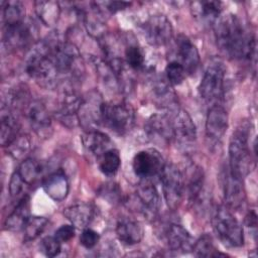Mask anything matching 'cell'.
Returning <instances> with one entry per match:
<instances>
[{"mask_svg":"<svg viewBox=\"0 0 258 258\" xmlns=\"http://www.w3.org/2000/svg\"><path fill=\"white\" fill-rule=\"evenodd\" d=\"M213 27L217 45L227 56L234 59L255 60V36L245 29L236 15L228 13L220 16Z\"/></svg>","mask_w":258,"mask_h":258,"instance_id":"obj_1","label":"cell"},{"mask_svg":"<svg viewBox=\"0 0 258 258\" xmlns=\"http://www.w3.org/2000/svg\"><path fill=\"white\" fill-rule=\"evenodd\" d=\"M24 69L31 79L46 89L57 87L61 81L48 38L39 40L29 49L25 57Z\"/></svg>","mask_w":258,"mask_h":258,"instance_id":"obj_2","label":"cell"},{"mask_svg":"<svg viewBox=\"0 0 258 258\" xmlns=\"http://www.w3.org/2000/svg\"><path fill=\"white\" fill-rule=\"evenodd\" d=\"M250 126L248 123L241 124L233 133L229 143V166L230 172L244 179L254 167L255 158L249 146Z\"/></svg>","mask_w":258,"mask_h":258,"instance_id":"obj_3","label":"cell"},{"mask_svg":"<svg viewBox=\"0 0 258 258\" xmlns=\"http://www.w3.org/2000/svg\"><path fill=\"white\" fill-rule=\"evenodd\" d=\"M51 52L60 77L79 80L85 73V66L79 48L72 42L59 37L48 38Z\"/></svg>","mask_w":258,"mask_h":258,"instance_id":"obj_4","label":"cell"},{"mask_svg":"<svg viewBox=\"0 0 258 258\" xmlns=\"http://www.w3.org/2000/svg\"><path fill=\"white\" fill-rule=\"evenodd\" d=\"M212 225L220 241L229 248H238L244 244L243 228L226 206H219L212 218Z\"/></svg>","mask_w":258,"mask_h":258,"instance_id":"obj_5","label":"cell"},{"mask_svg":"<svg viewBox=\"0 0 258 258\" xmlns=\"http://www.w3.org/2000/svg\"><path fill=\"white\" fill-rule=\"evenodd\" d=\"M226 67L221 59L215 58L207 66L199 85V94L207 102L218 104L225 91Z\"/></svg>","mask_w":258,"mask_h":258,"instance_id":"obj_6","label":"cell"},{"mask_svg":"<svg viewBox=\"0 0 258 258\" xmlns=\"http://www.w3.org/2000/svg\"><path fill=\"white\" fill-rule=\"evenodd\" d=\"M101 121L111 131L123 135L132 129L135 112L133 107L126 102H104L101 110Z\"/></svg>","mask_w":258,"mask_h":258,"instance_id":"obj_7","label":"cell"},{"mask_svg":"<svg viewBox=\"0 0 258 258\" xmlns=\"http://www.w3.org/2000/svg\"><path fill=\"white\" fill-rule=\"evenodd\" d=\"M159 176L164 200L168 208L170 210H176L184 194L182 172L176 165L165 163Z\"/></svg>","mask_w":258,"mask_h":258,"instance_id":"obj_8","label":"cell"},{"mask_svg":"<svg viewBox=\"0 0 258 258\" xmlns=\"http://www.w3.org/2000/svg\"><path fill=\"white\" fill-rule=\"evenodd\" d=\"M142 31L146 41L152 46L167 44L173 35V28L169 19L161 14L152 15L142 24Z\"/></svg>","mask_w":258,"mask_h":258,"instance_id":"obj_9","label":"cell"},{"mask_svg":"<svg viewBox=\"0 0 258 258\" xmlns=\"http://www.w3.org/2000/svg\"><path fill=\"white\" fill-rule=\"evenodd\" d=\"M162 155L154 148L144 149L137 152L132 161L133 171L141 179H150L160 174L164 167Z\"/></svg>","mask_w":258,"mask_h":258,"instance_id":"obj_10","label":"cell"},{"mask_svg":"<svg viewBox=\"0 0 258 258\" xmlns=\"http://www.w3.org/2000/svg\"><path fill=\"white\" fill-rule=\"evenodd\" d=\"M83 102V96L72 88L61 91L58 106L55 111L57 119L67 127L74 128L79 125L78 113Z\"/></svg>","mask_w":258,"mask_h":258,"instance_id":"obj_11","label":"cell"},{"mask_svg":"<svg viewBox=\"0 0 258 258\" xmlns=\"http://www.w3.org/2000/svg\"><path fill=\"white\" fill-rule=\"evenodd\" d=\"M104 101L97 91L90 92L86 97H83V102L78 113L79 125L85 131L96 130V127L102 123L101 110Z\"/></svg>","mask_w":258,"mask_h":258,"instance_id":"obj_12","label":"cell"},{"mask_svg":"<svg viewBox=\"0 0 258 258\" xmlns=\"http://www.w3.org/2000/svg\"><path fill=\"white\" fill-rule=\"evenodd\" d=\"M223 189L225 206L230 211L243 207L246 200L244 179L232 174L228 168L223 173Z\"/></svg>","mask_w":258,"mask_h":258,"instance_id":"obj_13","label":"cell"},{"mask_svg":"<svg viewBox=\"0 0 258 258\" xmlns=\"http://www.w3.org/2000/svg\"><path fill=\"white\" fill-rule=\"evenodd\" d=\"M24 111L32 130L40 137H48L51 131V118L45 105L41 101L32 100Z\"/></svg>","mask_w":258,"mask_h":258,"instance_id":"obj_14","label":"cell"},{"mask_svg":"<svg viewBox=\"0 0 258 258\" xmlns=\"http://www.w3.org/2000/svg\"><path fill=\"white\" fill-rule=\"evenodd\" d=\"M173 114L170 116L173 139L181 145H190L196 141L197 129L189 114L179 108L173 109Z\"/></svg>","mask_w":258,"mask_h":258,"instance_id":"obj_15","label":"cell"},{"mask_svg":"<svg viewBox=\"0 0 258 258\" xmlns=\"http://www.w3.org/2000/svg\"><path fill=\"white\" fill-rule=\"evenodd\" d=\"M148 138L160 145H167L173 139V131L170 116L167 114L151 115L144 126Z\"/></svg>","mask_w":258,"mask_h":258,"instance_id":"obj_16","label":"cell"},{"mask_svg":"<svg viewBox=\"0 0 258 258\" xmlns=\"http://www.w3.org/2000/svg\"><path fill=\"white\" fill-rule=\"evenodd\" d=\"M229 126L226 109L219 104L210 107L206 118V136L212 142H219L225 135Z\"/></svg>","mask_w":258,"mask_h":258,"instance_id":"obj_17","label":"cell"},{"mask_svg":"<svg viewBox=\"0 0 258 258\" xmlns=\"http://www.w3.org/2000/svg\"><path fill=\"white\" fill-rule=\"evenodd\" d=\"M135 201L140 209L139 211L149 218L154 217L158 212L159 195L155 185L149 179H142L139 183L135 192Z\"/></svg>","mask_w":258,"mask_h":258,"instance_id":"obj_18","label":"cell"},{"mask_svg":"<svg viewBox=\"0 0 258 258\" xmlns=\"http://www.w3.org/2000/svg\"><path fill=\"white\" fill-rule=\"evenodd\" d=\"M176 60L179 62L186 75H191L197 72L200 67L201 58L197 46L183 34L178 35L176 39Z\"/></svg>","mask_w":258,"mask_h":258,"instance_id":"obj_19","label":"cell"},{"mask_svg":"<svg viewBox=\"0 0 258 258\" xmlns=\"http://www.w3.org/2000/svg\"><path fill=\"white\" fill-rule=\"evenodd\" d=\"M42 188L50 199L55 202H61L69 195L70 182L63 170L58 169L43 179Z\"/></svg>","mask_w":258,"mask_h":258,"instance_id":"obj_20","label":"cell"},{"mask_svg":"<svg viewBox=\"0 0 258 258\" xmlns=\"http://www.w3.org/2000/svg\"><path fill=\"white\" fill-rule=\"evenodd\" d=\"M166 239L171 251L181 254L192 252L194 238L189 232L179 224H171L166 232Z\"/></svg>","mask_w":258,"mask_h":258,"instance_id":"obj_21","label":"cell"},{"mask_svg":"<svg viewBox=\"0 0 258 258\" xmlns=\"http://www.w3.org/2000/svg\"><path fill=\"white\" fill-rule=\"evenodd\" d=\"M190 12L200 23L214 26L221 16L222 3L220 1H194L190 3Z\"/></svg>","mask_w":258,"mask_h":258,"instance_id":"obj_22","label":"cell"},{"mask_svg":"<svg viewBox=\"0 0 258 258\" xmlns=\"http://www.w3.org/2000/svg\"><path fill=\"white\" fill-rule=\"evenodd\" d=\"M116 236L118 240L127 246L138 244L143 239V227L138 221L122 218L116 224Z\"/></svg>","mask_w":258,"mask_h":258,"instance_id":"obj_23","label":"cell"},{"mask_svg":"<svg viewBox=\"0 0 258 258\" xmlns=\"http://www.w3.org/2000/svg\"><path fill=\"white\" fill-rule=\"evenodd\" d=\"M79 12L83 17V21L88 32L96 37L102 38L105 35L106 21L104 18V12L98 3H93L91 8H80Z\"/></svg>","mask_w":258,"mask_h":258,"instance_id":"obj_24","label":"cell"},{"mask_svg":"<svg viewBox=\"0 0 258 258\" xmlns=\"http://www.w3.org/2000/svg\"><path fill=\"white\" fill-rule=\"evenodd\" d=\"M82 142L85 149L95 157H101L106 151L114 148L111 138L99 130L85 131L82 136Z\"/></svg>","mask_w":258,"mask_h":258,"instance_id":"obj_25","label":"cell"},{"mask_svg":"<svg viewBox=\"0 0 258 258\" xmlns=\"http://www.w3.org/2000/svg\"><path fill=\"white\" fill-rule=\"evenodd\" d=\"M63 215L76 228L85 229L93 221L95 209L90 204L80 203L67 207L63 210Z\"/></svg>","mask_w":258,"mask_h":258,"instance_id":"obj_26","label":"cell"},{"mask_svg":"<svg viewBox=\"0 0 258 258\" xmlns=\"http://www.w3.org/2000/svg\"><path fill=\"white\" fill-rule=\"evenodd\" d=\"M30 217V198L28 195H23L14 210L6 218L4 226L5 229L9 231H20L23 230V227Z\"/></svg>","mask_w":258,"mask_h":258,"instance_id":"obj_27","label":"cell"},{"mask_svg":"<svg viewBox=\"0 0 258 258\" xmlns=\"http://www.w3.org/2000/svg\"><path fill=\"white\" fill-rule=\"evenodd\" d=\"M19 122L12 110L3 106L1 110L0 142L3 147H8L19 135Z\"/></svg>","mask_w":258,"mask_h":258,"instance_id":"obj_28","label":"cell"},{"mask_svg":"<svg viewBox=\"0 0 258 258\" xmlns=\"http://www.w3.org/2000/svg\"><path fill=\"white\" fill-rule=\"evenodd\" d=\"M4 28L3 42L7 47L14 49L21 48L25 46L31 39V29L25 22Z\"/></svg>","mask_w":258,"mask_h":258,"instance_id":"obj_29","label":"cell"},{"mask_svg":"<svg viewBox=\"0 0 258 258\" xmlns=\"http://www.w3.org/2000/svg\"><path fill=\"white\" fill-rule=\"evenodd\" d=\"M185 176L183 175L184 191L190 202H194L201 194L204 185V171L199 165L192 164L187 168Z\"/></svg>","mask_w":258,"mask_h":258,"instance_id":"obj_30","label":"cell"},{"mask_svg":"<svg viewBox=\"0 0 258 258\" xmlns=\"http://www.w3.org/2000/svg\"><path fill=\"white\" fill-rule=\"evenodd\" d=\"M2 15L4 27L14 26L24 22L25 9L20 1L2 2Z\"/></svg>","mask_w":258,"mask_h":258,"instance_id":"obj_31","label":"cell"},{"mask_svg":"<svg viewBox=\"0 0 258 258\" xmlns=\"http://www.w3.org/2000/svg\"><path fill=\"white\" fill-rule=\"evenodd\" d=\"M34 5L35 12L43 24L47 26H53L54 24H56L60 14V7L57 2L36 1Z\"/></svg>","mask_w":258,"mask_h":258,"instance_id":"obj_32","label":"cell"},{"mask_svg":"<svg viewBox=\"0 0 258 258\" xmlns=\"http://www.w3.org/2000/svg\"><path fill=\"white\" fill-rule=\"evenodd\" d=\"M16 170L23 182L26 185H31L39 178L42 172V166L37 160L33 158H26L21 161Z\"/></svg>","mask_w":258,"mask_h":258,"instance_id":"obj_33","label":"cell"},{"mask_svg":"<svg viewBox=\"0 0 258 258\" xmlns=\"http://www.w3.org/2000/svg\"><path fill=\"white\" fill-rule=\"evenodd\" d=\"M98 159L99 168L105 175H114L121 165L120 154L115 148L109 149Z\"/></svg>","mask_w":258,"mask_h":258,"instance_id":"obj_34","label":"cell"},{"mask_svg":"<svg viewBox=\"0 0 258 258\" xmlns=\"http://www.w3.org/2000/svg\"><path fill=\"white\" fill-rule=\"evenodd\" d=\"M192 252L195 256L198 257H225L227 254H224L217 250L213 243V239L210 235L204 234L200 237L199 240H197L194 244Z\"/></svg>","mask_w":258,"mask_h":258,"instance_id":"obj_35","label":"cell"},{"mask_svg":"<svg viewBox=\"0 0 258 258\" xmlns=\"http://www.w3.org/2000/svg\"><path fill=\"white\" fill-rule=\"evenodd\" d=\"M48 220L45 217L30 216L23 227L24 241L30 242L35 240L45 229Z\"/></svg>","mask_w":258,"mask_h":258,"instance_id":"obj_36","label":"cell"},{"mask_svg":"<svg viewBox=\"0 0 258 258\" xmlns=\"http://www.w3.org/2000/svg\"><path fill=\"white\" fill-rule=\"evenodd\" d=\"M124 58L126 64L132 70H140L144 66V53L137 44L130 43L125 47Z\"/></svg>","mask_w":258,"mask_h":258,"instance_id":"obj_37","label":"cell"},{"mask_svg":"<svg viewBox=\"0 0 258 258\" xmlns=\"http://www.w3.org/2000/svg\"><path fill=\"white\" fill-rule=\"evenodd\" d=\"M165 77L168 84L172 86H178L184 81L186 73L179 62L171 59L165 67Z\"/></svg>","mask_w":258,"mask_h":258,"instance_id":"obj_38","label":"cell"},{"mask_svg":"<svg viewBox=\"0 0 258 258\" xmlns=\"http://www.w3.org/2000/svg\"><path fill=\"white\" fill-rule=\"evenodd\" d=\"M9 153L16 159L21 158L30 148V139L25 134H19L7 147Z\"/></svg>","mask_w":258,"mask_h":258,"instance_id":"obj_39","label":"cell"},{"mask_svg":"<svg viewBox=\"0 0 258 258\" xmlns=\"http://www.w3.org/2000/svg\"><path fill=\"white\" fill-rule=\"evenodd\" d=\"M40 252L46 257H55L60 253L61 242H59L54 235L44 237L39 244Z\"/></svg>","mask_w":258,"mask_h":258,"instance_id":"obj_40","label":"cell"},{"mask_svg":"<svg viewBox=\"0 0 258 258\" xmlns=\"http://www.w3.org/2000/svg\"><path fill=\"white\" fill-rule=\"evenodd\" d=\"M100 240V235L93 229L85 228L83 229L81 236H80V243L86 249L94 248Z\"/></svg>","mask_w":258,"mask_h":258,"instance_id":"obj_41","label":"cell"},{"mask_svg":"<svg viewBox=\"0 0 258 258\" xmlns=\"http://www.w3.org/2000/svg\"><path fill=\"white\" fill-rule=\"evenodd\" d=\"M100 195L110 203H118L121 199V189L118 184L109 182L101 187Z\"/></svg>","mask_w":258,"mask_h":258,"instance_id":"obj_42","label":"cell"},{"mask_svg":"<svg viewBox=\"0 0 258 258\" xmlns=\"http://www.w3.org/2000/svg\"><path fill=\"white\" fill-rule=\"evenodd\" d=\"M24 182L23 180L21 179L19 173L17 172V170H15L12 175H11V178H10V181H9V194L12 198H17L20 196V194L22 192L23 190V187H24Z\"/></svg>","mask_w":258,"mask_h":258,"instance_id":"obj_43","label":"cell"},{"mask_svg":"<svg viewBox=\"0 0 258 258\" xmlns=\"http://www.w3.org/2000/svg\"><path fill=\"white\" fill-rule=\"evenodd\" d=\"M76 227L74 225H62L55 232L54 237L61 243H67L75 237Z\"/></svg>","mask_w":258,"mask_h":258,"instance_id":"obj_44","label":"cell"},{"mask_svg":"<svg viewBox=\"0 0 258 258\" xmlns=\"http://www.w3.org/2000/svg\"><path fill=\"white\" fill-rule=\"evenodd\" d=\"M101 4L104 5V7H101V8H105V10L110 13H116L118 11L124 10L131 5L130 2H123V1H108V2H101Z\"/></svg>","mask_w":258,"mask_h":258,"instance_id":"obj_45","label":"cell"},{"mask_svg":"<svg viewBox=\"0 0 258 258\" xmlns=\"http://www.w3.org/2000/svg\"><path fill=\"white\" fill-rule=\"evenodd\" d=\"M245 224L248 228L256 229L257 226V216L255 211H250L247 216L245 217Z\"/></svg>","mask_w":258,"mask_h":258,"instance_id":"obj_46","label":"cell"}]
</instances>
